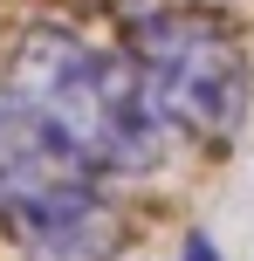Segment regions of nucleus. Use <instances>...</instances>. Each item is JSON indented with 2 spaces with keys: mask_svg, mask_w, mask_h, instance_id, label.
<instances>
[{
  "mask_svg": "<svg viewBox=\"0 0 254 261\" xmlns=\"http://www.w3.org/2000/svg\"><path fill=\"white\" fill-rule=\"evenodd\" d=\"M7 96L27 103L55 138H69L96 172H145L172 138L151 117L131 55L96 48L76 28H27L7 62Z\"/></svg>",
  "mask_w": 254,
  "mask_h": 261,
  "instance_id": "nucleus-1",
  "label": "nucleus"
},
{
  "mask_svg": "<svg viewBox=\"0 0 254 261\" xmlns=\"http://www.w3.org/2000/svg\"><path fill=\"white\" fill-rule=\"evenodd\" d=\"M124 55L137 69V90H145L151 117L172 138L227 144L247 124L254 69H247V48L234 41V28L213 7H200V0H186V7H165V0L145 7L131 21Z\"/></svg>",
  "mask_w": 254,
  "mask_h": 261,
  "instance_id": "nucleus-2",
  "label": "nucleus"
},
{
  "mask_svg": "<svg viewBox=\"0 0 254 261\" xmlns=\"http://www.w3.org/2000/svg\"><path fill=\"white\" fill-rule=\"evenodd\" d=\"M0 220L35 261H96L117 241L103 172L27 103H0Z\"/></svg>",
  "mask_w": 254,
  "mask_h": 261,
  "instance_id": "nucleus-3",
  "label": "nucleus"
},
{
  "mask_svg": "<svg viewBox=\"0 0 254 261\" xmlns=\"http://www.w3.org/2000/svg\"><path fill=\"white\" fill-rule=\"evenodd\" d=\"M186 261H220V254H213V241H206V234H192V241H186Z\"/></svg>",
  "mask_w": 254,
  "mask_h": 261,
  "instance_id": "nucleus-4",
  "label": "nucleus"
},
{
  "mask_svg": "<svg viewBox=\"0 0 254 261\" xmlns=\"http://www.w3.org/2000/svg\"><path fill=\"white\" fill-rule=\"evenodd\" d=\"M200 7H220V0H200Z\"/></svg>",
  "mask_w": 254,
  "mask_h": 261,
  "instance_id": "nucleus-5",
  "label": "nucleus"
}]
</instances>
